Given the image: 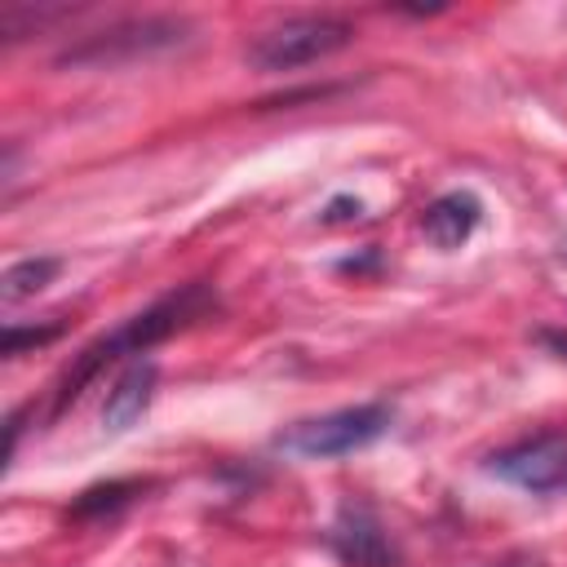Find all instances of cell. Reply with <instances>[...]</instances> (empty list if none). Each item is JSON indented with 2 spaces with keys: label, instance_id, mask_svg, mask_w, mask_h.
<instances>
[{
  "label": "cell",
  "instance_id": "1",
  "mask_svg": "<svg viewBox=\"0 0 567 567\" xmlns=\"http://www.w3.org/2000/svg\"><path fill=\"white\" fill-rule=\"evenodd\" d=\"M217 310V292H213V284L208 279H195V284H182V288H173V292H164L159 301H151L146 310H137L124 328H115L111 337H97L93 346H84L80 354H75V363L58 377V385H53V416L58 412H66L80 394H84V385L106 368V363H115L120 354H146L151 346H159V341H168L173 332H182V328H190L195 319H204V315H213Z\"/></svg>",
  "mask_w": 567,
  "mask_h": 567
},
{
  "label": "cell",
  "instance_id": "2",
  "mask_svg": "<svg viewBox=\"0 0 567 567\" xmlns=\"http://www.w3.org/2000/svg\"><path fill=\"white\" fill-rule=\"evenodd\" d=\"M390 421H394L390 403H350V408L288 425L275 439V447L288 456H301V461H332V456H350V452L377 443L390 430Z\"/></svg>",
  "mask_w": 567,
  "mask_h": 567
},
{
  "label": "cell",
  "instance_id": "3",
  "mask_svg": "<svg viewBox=\"0 0 567 567\" xmlns=\"http://www.w3.org/2000/svg\"><path fill=\"white\" fill-rule=\"evenodd\" d=\"M190 40V22L186 18H168V13H151V18H124L106 31L84 35L80 44L58 53V66H115V62H133L146 53H164Z\"/></svg>",
  "mask_w": 567,
  "mask_h": 567
},
{
  "label": "cell",
  "instance_id": "4",
  "mask_svg": "<svg viewBox=\"0 0 567 567\" xmlns=\"http://www.w3.org/2000/svg\"><path fill=\"white\" fill-rule=\"evenodd\" d=\"M354 40V27L337 13H301V18H284L279 27H266L252 44H248V62L257 71H292L306 62H319L337 49H346Z\"/></svg>",
  "mask_w": 567,
  "mask_h": 567
},
{
  "label": "cell",
  "instance_id": "5",
  "mask_svg": "<svg viewBox=\"0 0 567 567\" xmlns=\"http://www.w3.org/2000/svg\"><path fill=\"white\" fill-rule=\"evenodd\" d=\"M483 470L518 492L558 496L567 492V430H540L509 447H496Z\"/></svg>",
  "mask_w": 567,
  "mask_h": 567
},
{
  "label": "cell",
  "instance_id": "6",
  "mask_svg": "<svg viewBox=\"0 0 567 567\" xmlns=\"http://www.w3.org/2000/svg\"><path fill=\"white\" fill-rule=\"evenodd\" d=\"M328 549L346 567H399V549L368 505H341L328 527Z\"/></svg>",
  "mask_w": 567,
  "mask_h": 567
},
{
  "label": "cell",
  "instance_id": "7",
  "mask_svg": "<svg viewBox=\"0 0 567 567\" xmlns=\"http://www.w3.org/2000/svg\"><path fill=\"white\" fill-rule=\"evenodd\" d=\"M155 381H159L155 359H133V363L115 377V385L106 390V403H102V430H106V434H124V430L151 408V399H155Z\"/></svg>",
  "mask_w": 567,
  "mask_h": 567
},
{
  "label": "cell",
  "instance_id": "8",
  "mask_svg": "<svg viewBox=\"0 0 567 567\" xmlns=\"http://www.w3.org/2000/svg\"><path fill=\"white\" fill-rule=\"evenodd\" d=\"M478 221H483V204H478L474 190H447V195L430 199L425 213H421L425 239H430L434 248H443V252L461 248V244L478 230Z\"/></svg>",
  "mask_w": 567,
  "mask_h": 567
},
{
  "label": "cell",
  "instance_id": "9",
  "mask_svg": "<svg viewBox=\"0 0 567 567\" xmlns=\"http://www.w3.org/2000/svg\"><path fill=\"white\" fill-rule=\"evenodd\" d=\"M151 487V478H106V483H93L84 487L75 501H71V518L84 523V518H106V514H120L124 505H133L142 492Z\"/></svg>",
  "mask_w": 567,
  "mask_h": 567
},
{
  "label": "cell",
  "instance_id": "10",
  "mask_svg": "<svg viewBox=\"0 0 567 567\" xmlns=\"http://www.w3.org/2000/svg\"><path fill=\"white\" fill-rule=\"evenodd\" d=\"M58 270H62L58 257H22V261H13V266L0 275V301L13 306V301H22V297H35L40 288L53 284Z\"/></svg>",
  "mask_w": 567,
  "mask_h": 567
},
{
  "label": "cell",
  "instance_id": "11",
  "mask_svg": "<svg viewBox=\"0 0 567 567\" xmlns=\"http://www.w3.org/2000/svg\"><path fill=\"white\" fill-rule=\"evenodd\" d=\"M53 337H62V323H44V328H22V323H9L4 337H0V354H22L27 346H49Z\"/></svg>",
  "mask_w": 567,
  "mask_h": 567
},
{
  "label": "cell",
  "instance_id": "12",
  "mask_svg": "<svg viewBox=\"0 0 567 567\" xmlns=\"http://www.w3.org/2000/svg\"><path fill=\"white\" fill-rule=\"evenodd\" d=\"M363 213V204L354 199V195H337V199H328V208L319 213L323 221H350V217H359Z\"/></svg>",
  "mask_w": 567,
  "mask_h": 567
},
{
  "label": "cell",
  "instance_id": "13",
  "mask_svg": "<svg viewBox=\"0 0 567 567\" xmlns=\"http://www.w3.org/2000/svg\"><path fill=\"white\" fill-rule=\"evenodd\" d=\"M540 341L554 346V350H563V359H567V337H558V332H540Z\"/></svg>",
  "mask_w": 567,
  "mask_h": 567
},
{
  "label": "cell",
  "instance_id": "14",
  "mask_svg": "<svg viewBox=\"0 0 567 567\" xmlns=\"http://www.w3.org/2000/svg\"><path fill=\"white\" fill-rule=\"evenodd\" d=\"M558 261L567 266V235H563V244H558Z\"/></svg>",
  "mask_w": 567,
  "mask_h": 567
}]
</instances>
